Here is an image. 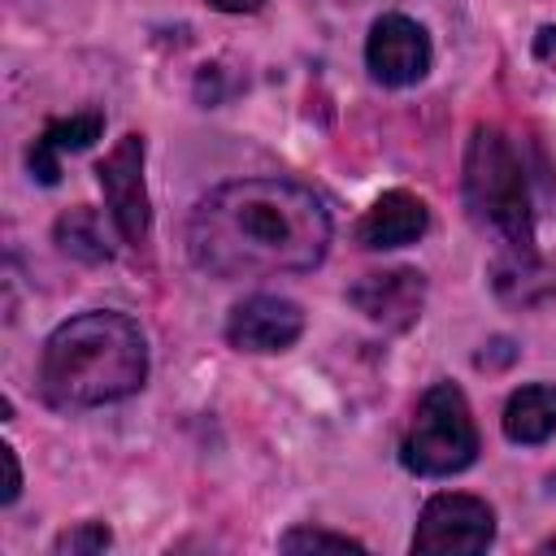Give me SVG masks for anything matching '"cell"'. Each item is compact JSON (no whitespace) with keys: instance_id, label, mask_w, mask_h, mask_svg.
Segmentation results:
<instances>
[{"instance_id":"6da1fadb","label":"cell","mask_w":556,"mask_h":556,"mask_svg":"<svg viewBox=\"0 0 556 556\" xmlns=\"http://www.w3.org/2000/svg\"><path fill=\"white\" fill-rule=\"evenodd\" d=\"M330 248L321 200L287 178H239L208 191L187 222V252L213 278L313 269Z\"/></svg>"},{"instance_id":"7a4b0ae2","label":"cell","mask_w":556,"mask_h":556,"mask_svg":"<svg viewBox=\"0 0 556 556\" xmlns=\"http://www.w3.org/2000/svg\"><path fill=\"white\" fill-rule=\"evenodd\" d=\"M148 378V339L126 313H78L61 321L39 356V391L52 408L126 400Z\"/></svg>"},{"instance_id":"3957f363","label":"cell","mask_w":556,"mask_h":556,"mask_svg":"<svg viewBox=\"0 0 556 556\" xmlns=\"http://www.w3.org/2000/svg\"><path fill=\"white\" fill-rule=\"evenodd\" d=\"M465 204L504 252H534V204L521 152L495 126H478L465 152Z\"/></svg>"},{"instance_id":"277c9868","label":"cell","mask_w":556,"mask_h":556,"mask_svg":"<svg viewBox=\"0 0 556 556\" xmlns=\"http://www.w3.org/2000/svg\"><path fill=\"white\" fill-rule=\"evenodd\" d=\"M473 456H478V426H473L465 391L452 382H434L421 395L413 426L400 443L404 469L421 478H447V473L469 469Z\"/></svg>"},{"instance_id":"5b68a950","label":"cell","mask_w":556,"mask_h":556,"mask_svg":"<svg viewBox=\"0 0 556 556\" xmlns=\"http://www.w3.org/2000/svg\"><path fill=\"white\" fill-rule=\"evenodd\" d=\"M495 539V513L478 495L443 491L426 500L417 530H413V552H486Z\"/></svg>"},{"instance_id":"8992f818","label":"cell","mask_w":556,"mask_h":556,"mask_svg":"<svg viewBox=\"0 0 556 556\" xmlns=\"http://www.w3.org/2000/svg\"><path fill=\"white\" fill-rule=\"evenodd\" d=\"M96 178L104 187L113 226L122 230L126 243H143L148 226H152V208H148V191H143V139L139 135H122L113 143V152L96 165Z\"/></svg>"},{"instance_id":"52a82bcc","label":"cell","mask_w":556,"mask_h":556,"mask_svg":"<svg viewBox=\"0 0 556 556\" xmlns=\"http://www.w3.org/2000/svg\"><path fill=\"white\" fill-rule=\"evenodd\" d=\"M365 65L382 87H408V83L426 78V70H430V35L413 17L387 13L369 26Z\"/></svg>"},{"instance_id":"ba28073f","label":"cell","mask_w":556,"mask_h":556,"mask_svg":"<svg viewBox=\"0 0 556 556\" xmlns=\"http://www.w3.org/2000/svg\"><path fill=\"white\" fill-rule=\"evenodd\" d=\"M304 330V313L295 300L282 295H248L230 308L226 321V339L239 352H282L300 339Z\"/></svg>"},{"instance_id":"9c48e42d","label":"cell","mask_w":556,"mask_h":556,"mask_svg":"<svg viewBox=\"0 0 556 556\" xmlns=\"http://www.w3.org/2000/svg\"><path fill=\"white\" fill-rule=\"evenodd\" d=\"M348 300L378 326L387 330H408L421 317L426 304V278L417 269H387V274H365Z\"/></svg>"},{"instance_id":"30bf717a","label":"cell","mask_w":556,"mask_h":556,"mask_svg":"<svg viewBox=\"0 0 556 556\" xmlns=\"http://www.w3.org/2000/svg\"><path fill=\"white\" fill-rule=\"evenodd\" d=\"M426 226H430V213L413 191H387L356 222V243L374 248V252L378 248H404V243H417L426 235Z\"/></svg>"},{"instance_id":"8fae6325","label":"cell","mask_w":556,"mask_h":556,"mask_svg":"<svg viewBox=\"0 0 556 556\" xmlns=\"http://www.w3.org/2000/svg\"><path fill=\"white\" fill-rule=\"evenodd\" d=\"M100 130H104V117H100L96 109L48 122L43 135L30 143V156H26V161H30V174H35L43 187H52V182L61 178V152H78V148L96 143Z\"/></svg>"},{"instance_id":"7c38bea8","label":"cell","mask_w":556,"mask_h":556,"mask_svg":"<svg viewBox=\"0 0 556 556\" xmlns=\"http://www.w3.org/2000/svg\"><path fill=\"white\" fill-rule=\"evenodd\" d=\"M504 434L513 443H543L556 434V387L530 382L508 395L504 404Z\"/></svg>"},{"instance_id":"4fadbf2b","label":"cell","mask_w":556,"mask_h":556,"mask_svg":"<svg viewBox=\"0 0 556 556\" xmlns=\"http://www.w3.org/2000/svg\"><path fill=\"white\" fill-rule=\"evenodd\" d=\"M56 243L70 252V256H83V261H104L109 256V243L100 235V222L91 208H70L61 222H56Z\"/></svg>"},{"instance_id":"5bb4252c","label":"cell","mask_w":556,"mask_h":556,"mask_svg":"<svg viewBox=\"0 0 556 556\" xmlns=\"http://www.w3.org/2000/svg\"><path fill=\"white\" fill-rule=\"evenodd\" d=\"M278 547H282V552H317V547H330V552H365L361 539H352V534H330V530H313V526L287 530Z\"/></svg>"},{"instance_id":"9a60e30c","label":"cell","mask_w":556,"mask_h":556,"mask_svg":"<svg viewBox=\"0 0 556 556\" xmlns=\"http://www.w3.org/2000/svg\"><path fill=\"white\" fill-rule=\"evenodd\" d=\"M109 543H113V534H109L104 521H83V526L65 530V534L52 543V552H70V556H78V552H104Z\"/></svg>"},{"instance_id":"2e32d148","label":"cell","mask_w":556,"mask_h":556,"mask_svg":"<svg viewBox=\"0 0 556 556\" xmlns=\"http://www.w3.org/2000/svg\"><path fill=\"white\" fill-rule=\"evenodd\" d=\"M0 456H4V504H13L17 500V491H22V469H17V452L4 443L0 447Z\"/></svg>"},{"instance_id":"e0dca14e","label":"cell","mask_w":556,"mask_h":556,"mask_svg":"<svg viewBox=\"0 0 556 556\" xmlns=\"http://www.w3.org/2000/svg\"><path fill=\"white\" fill-rule=\"evenodd\" d=\"M213 9H222V13H252V9H261L265 0H208Z\"/></svg>"},{"instance_id":"ac0fdd59","label":"cell","mask_w":556,"mask_h":556,"mask_svg":"<svg viewBox=\"0 0 556 556\" xmlns=\"http://www.w3.org/2000/svg\"><path fill=\"white\" fill-rule=\"evenodd\" d=\"M543 552H556V539H547V543H543Z\"/></svg>"}]
</instances>
